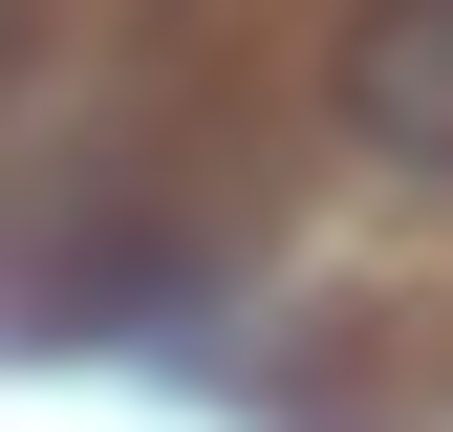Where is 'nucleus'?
<instances>
[{
	"instance_id": "nucleus-1",
	"label": "nucleus",
	"mask_w": 453,
	"mask_h": 432,
	"mask_svg": "<svg viewBox=\"0 0 453 432\" xmlns=\"http://www.w3.org/2000/svg\"><path fill=\"white\" fill-rule=\"evenodd\" d=\"M324 108H346L367 174H432V195H453V0H346Z\"/></svg>"
}]
</instances>
